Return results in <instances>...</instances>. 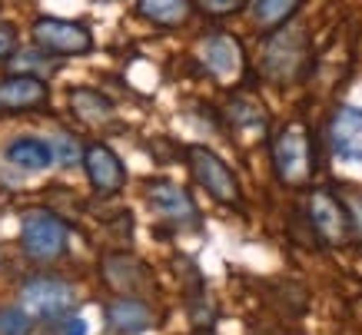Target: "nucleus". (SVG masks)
<instances>
[{"label": "nucleus", "mask_w": 362, "mask_h": 335, "mask_svg": "<svg viewBox=\"0 0 362 335\" xmlns=\"http://www.w3.org/2000/svg\"><path fill=\"white\" fill-rule=\"evenodd\" d=\"M273 166L286 186H306L313 180L316 156H313V140L303 123H289L279 130L273 143Z\"/></svg>", "instance_id": "f257e3e1"}, {"label": "nucleus", "mask_w": 362, "mask_h": 335, "mask_svg": "<svg viewBox=\"0 0 362 335\" xmlns=\"http://www.w3.org/2000/svg\"><path fill=\"white\" fill-rule=\"evenodd\" d=\"M66 239H70V229L50 209H30L21 223V246L27 252V259L33 262L60 259L66 252Z\"/></svg>", "instance_id": "f03ea898"}, {"label": "nucleus", "mask_w": 362, "mask_h": 335, "mask_svg": "<svg viewBox=\"0 0 362 335\" xmlns=\"http://www.w3.org/2000/svg\"><path fill=\"white\" fill-rule=\"evenodd\" d=\"M303 64H306V30L293 27V23L276 27L273 37L263 47L266 76L276 80V83H293L303 74Z\"/></svg>", "instance_id": "7ed1b4c3"}, {"label": "nucleus", "mask_w": 362, "mask_h": 335, "mask_svg": "<svg viewBox=\"0 0 362 335\" xmlns=\"http://www.w3.org/2000/svg\"><path fill=\"white\" fill-rule=\"evenodd\" d=\"M21 305L33 319H66L74 309V289L66 286L60 276H30L21 286Z\"/></svg>", "instance_id": "20e7f679"}, {"label": "nucleus", "mask_w": 362, "mask_h": 335, "mask_svg": "<svg viewBox=\"0 0 362 335\" xmlns=\"http://www.w3.org/2000/svg\"><path fill=\"white\" fill-rule=\"evenodd\" d=\"M187 163H189V170H193V176H197V183L203 186L216 203L243 206V189H240V183H236V176H233V170L213 150H206V146H189Z\"/></svg>", "instance_id": "39448f33"}, {"label": "nucleus", "mask_w": 362, "mask_h": 335, "mask_svg": "<svg viewBox=\"0 0 362 335\" xmlns=\"http://www.w3.org/2000/svg\"><path fill=\"white\" fill-rule=\"evenodd\" d=\"M33 44L57 57H83L93 50V33L77 20H60V17H37L30 27Z\"/></svg>", "instance_id": "423d86ee"}, {"label": "nucleus", "mask_w": 362, "mask_h": 335, "mask_svg": "<svg viewBox=\"0 0 362 335\" xmlns=\"http://www.w3.org/2000/svg\"><path fill=\"white\" fill-rule=\"evenodd\" d=\"M309 223L316 229V236L326 242V246H346L356 229H352V216L349 206L339 203L329 189H316L309 196Z\"/></svg>", "instance_id": "0eeeda50"}, {"label": "nucleus", "mask_w": 362, "mask_h": 335, "mask_svg": "<svg viewBox=\"0 0 362 335\" xmlns=\"http://www.w3.org/2000/svg\"><path fill=\"white\" fill-rule=\"evenodd\" d=\"M199 60L220 83H236L243 76V50L230 33H206L199 40Z\"/></svg>", "instance_id": "6e6552de"}, {"label": "nucleus", "mask_w": 362, "mask_h": 335, "mask_svg": "<svg viewBox=\"0 0 362 335\" xmlns=\"http://www.w3.org/2000/svg\"><path fill=\"white\" fill-rule=\"evenodd\" d=\"M83 170H87L90 186L103 196L120 193L123 186H127V166H123L120 156H117L110 146H103V143L83 146Z\"/></svg>", "instance_id": "1a4fd4ad"}, {"label": "nucleus", "mask_w": 362, "mask_h": 335, "mask_svg": "<svg viewBox=\"0 0 362 335\" xmlns=\"http://www.w3.org/2000/svg\"><path fill=\"white\" fill-rule=\"evenodd\" d=\"M103 282L110 289L123 292V295H143V292L153 289V272L146 269L136 256H127V252H110L103 256Z\"/></svg>", "instance_id": "9d476101"}, {"label": "nucleus", "mask_w": 362, "mask_h": 335, "mask_svg": "<svg viewBox=\"0 0 362 335\" xmlns=\"http://www.w3.org/2000/svg\"><path fill=\"white\" fill-rule=\"evenodd\" d=\"M146 196H150L156 213L163 219H170L173 226H197L199 223L197 206H193V199H189V193L183 186L170 183V180H153L146 186Z\"/></svg>", "instance_id": "9b49d317"}, {"label": "nucleus", "mask_w": 362, "mask_h": 335, "mask_svg": "<svg viewBox=\"0 0 362 335\" xmlns=\"http://www.w3.org/2000/svg\"><path fill=\"white\" fill-rule=\"evenodd\" d=\"M50 90L40 76L33 74H13L0 80V113H23V110L47 107Z\"/></svg>", "instance_id": "f8f14e48"}, {"label": "nucleus", "mask_w": 362, "mask_h": 335, "mask_svg": "<svg viewBox=\"0 0 362 335\" xmlns=\"http://www.w3.org/2000/svg\"><path fill=\"white\" fill-rule=\"evenodd\" d=\"M329 146L342 160H362V110L339 107L329 117Z\"/></svg>", "instance_id": "ddd939ff"}, {"label": "nucleus", "mask_w": 362, "mask_h": 335, "mask_svg": "<svg viewBox=\"0 0 362 335\" xmlns=\"http://www.w3.org/2000/svg\"><path fill=\"white\" fill-rule=\"evenodd\" d=\"M107 325L117 335H140L153 325V312L136 295H120V299H113L107 305Z\"/></svg>", "instance_id": "4468645a"}, {"label": "nucleus", "mask_w": 362, "mask_h": 335, "mask_svg": "<svg viewBox=\"0 0 362 335\" xmlns=\"http://www.w3.org/2000/svg\"><path fill=\"white\" fill-rule=\"evenodd\" d=\"M70 110H74V117L80 123H87V127H103V123H110L113 117V103L110 97H103L97 90H70Z\"/></svg>", "instance_id": "2eb2a0df"}, {"label": "nucleus", "mask_w": 362, "mask_h": 335, "mask_svg": "<svg viewBox=\"0 0 362 335\" xmlns=\"http://www.w3.org/2000/svg\"><path fill=\"white\" fill-rule=\"evenodd\" d=\"M7 163L21 166V170H47L54 163V150L50 143H44L40 136H17V140L4 150Z\"/></svg>", "instance_id": "dca6fc26"}, {"label": "nucleus", "mask_w": 362, "mask_h": 335, "mask_svg": "<svg viewBox=\"0 0 362 335\" xmlns=\"http://www.w3.org/2000/svg\"><path fill=\"white\" fill-rule=\"evenodd\" d=\"M136 11L156 27H183L193 13V0H136Z\"/></svg>", "instance_id": "f3484780"}, {"label": "nucleus", "mask_w": 362, "mask_h": 335, "mask_svg": "<svg viewBox=\"0 0 362 335\" xmlns=\"http://www.w3.org/2000/svg\"><path fill=\"white\" fill-rule=\"evenodd\" d=\"M299 11V0H252V20L259 30H276L293 20Z\"/></svg>", "instance_id": "a211bd4d"}, {"label": "nucleus", "mask_w": 362, "mask_h": 335, "mask_svg": "<svg viewBox=\"0 0 362 335\" xmlns=\"http://www.w3.org/2000/svg\"><path fill=\"white\" fill-rule=\"evenodd\" d=\"M33 315L27 309H0V335H30Z\"/></svg>", "instance_id": "6ab92c4d"}, {"label": "nucleus", "mask_w": 362, "mask_h": 335, "mask_svg": "<svg viewBox=\"0 0 362 335\" xmlns=\"http://www.w3.org/2000/svg\"><path fill=\"white\" fill-rule=\"evenodd\" d=\"M230 119L236 123V127H263L266 117L259 107H252L250 100H236L230 107Z\"/></svg>", "instance_id": "aec40b11"}, {"label": "nucleus", "mask_w": 362, "mask_h": 335, "mask_svg": "<svg viewBox=\"0 0 362 335\" xmlns=\"http://www.w3.org/2000/svg\"><path fill=\"white\" fill-rule=\"evenodd\" d=\"M17 54V27L11 20H0V64H7Z\"/></svg>", "instance_id": "412c9836"}, {"label": "nucleus", "mask_w": 362, "mask_h": 335, "mask_svg": "<svg viewBox=\"0 0 362 335\" xmlns=\"http://www.w3.org/2000/svg\"><path fill=\"white\" fill-rule=\"evenodd\" d=\"M199 7H203L209 17H230V13L246 7V0H199Z\"/></svg>", "instance_id": "4be33fe9"}, {"label": "nucleus", "mask_w": 362, "mask_h": 335, "mask_svg": "<svg viewBox=\"0 0 362 335\" xmlns=\"http://www.w3.org/2000/svg\"><path fill=\"white\" fill-rule=\"evenodd\" d=\"M57 156H60V160L64 163H77V160H83V150H80L77 143L70 140V136H57Z\"/></svg>", "instance_id": "5701e85b"}, {"label": "nucleus", "mask_w": 362, "mask_h": 335, "mask_svg": "<svg viewBox=\"0 0 362 335\" xmlns=\"http://www.w3.org/2000/svg\"><path fill=\"white\" fill-rule=\"evenodd\" d=\"M349 216H352V229H356V236L362 239V199H349Z\"/></svg>", "instance_id": "b1692460"}, {"label": "nucleus", "mask_w": 362, "mask_h": 335, "mask_svg": "<svg viewBox=\"0 0 362 335\" xmlns=\"http://www.w3.org/2000/svg\"><path fill=\"white\" fill-rule=\"evenodd\" d=\"M64 335H87V322H83L80 315H70L64 325Z\"/></svg>", "instance_id": "393cba45"}, {"label": "nucleus", "mask_w": 362, "mask_h": 335, "mask_svg": "<svg viewBox=\"0 0 362 335\" xmlns=\"http://www.w3.org/2000/svg\"><path fill=\"white\" fill-rule=\"evenodd\" d=\"M199 335H213V332H199Z\"/></svg>", "instance_id": "a878e982"}]
</instances>
